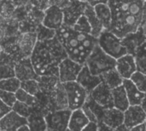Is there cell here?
Segmentation results:
<instances>
[{"instance_id": "obj_1", "label": "cell", "mask_w": 146, "mask_h": 131, "mask_svg": "<svg viewBox=\"0 0 146 131\" xmlns=\"http://www.w3.org/2000/svg\"><path fill=\"white\" fill-rule=\"evenodd\" d=\"M108 5L112 13L110 31L120 39L141 27L145 16L142 0H109Z\"/></svg>"}, {"instance_id": "obj_2", "label": "cell", "mask_w": 146, "mask_h": 131, "mask_svg": "<svg viewBox=\"0 0 146 131\" xmlns=\"http://www.w3.org/2000/svg\"><path fill=\"white\" fill-rule=\"evenodd\" d=\"M67 57L68 54L65 49L55 37L46 41H37L30 59L38 76L58 77V66Z\"/></svg>"}, {"instance_id": "obj_3", "label": "cell", "mask_w": 146, "mask_h": 131, "mask_svg": "<svg viewBox=\"0 0 146 131\" xmlns=\"http://www.w3.org/2000/svg\"><path fill=\"white\" fill-rule=\"evenodd\" d=\"M56 37L65 49L68 58L81 65L85 64L88 56L83 51L77 37V32L73 27L62 25L56 31Z\"/></svg>"}, {"instance_id": "obj_4", "label": "cell", "mask_w": 146, "mask_h": 131, "mask_svg": "<svg viewBox=\"0 0 146 131\" xmlns=\"http://www.w3.org/2000/svg\"><path fill=\"white\" fill-rule=\"evenodd\" d=\"M115 63L116 60L106 54L98 45L89 55L84 65L89 69L92 75L100 76L103 74L115 69Z\"/></svg>"}, {"instance_id": "obj_5", "label": "cell", "mask_w": 146, "mask_h": 131, "mask_svg": "<svg viewBox=\"0 0 146 131\" xmlns=\"http://www.w3.org/2000/svg\"><path fill=\"white\" fill-rule=\"evenodd\" d=\"M98 45L106 54L115 60L127 54L121 39L110 30H104L102 32L98 38Z\"/></svg>"}, {"instance_id": "obj_6", "label": "cell", "mask_w": 146, "mask_h": 131, "mask_svg": "<svg viewBox=\"0 0 146 131\" xmlns=\"http://www.w3.org/2000/svg\"><path fill=\"white\" fill-rule=\"evenodd\" d=\"M62 84L67 95L68 109L71 112L81 109L89 95L87 92L76 82H71Z\"/></svg>"}, {"instance_id": "obj_7", "label": "cell", "mask_w": 146, "mask_h": 131, "mask_svg": "<svg viewBox=\"0 0 146 131\" xmlns=\"http://www.w3.org/2000/svg\"><path fill=\"white\" fill-rule=\"evenodd\" d=\"M71 113L72 112L69 109L47 112L44 115L47 129L50 131H65L68 128Z\"/></svg>"}, {"instance_id": "obj_8", "label": "cell", "mask_w": 146, "mask_h": 131, "mask_svg": "<svg viewBox=\"0 0 146 131\" xmlns=\"http://www.w3.org/2000/svg\"><path fill=\"white\" fill-rule=\"evenodd\" d=\"M83 65L67 57L58 66V78L61 83L75 82Z\"/></svg>"}, {"instance_id": "obj_9", "label": "cell", "mask_w": 146, "mask_h": 131, "mask_svg": "<svg viewBox=\"0 0 146 131\" xmlns=\"http://www.w3.org/2000/svg\"><path fill=\"white\" fill-rule=\"evenodd\" d=\"M64 15L62 9L51 5L44 11V19L42 24L52 30H58L63 25Z\"/></svg>"}, {"instance_id": "obj_10", "label": "cell", "mask_w": 146, "mask_h": 131, "mask_svg": "<svg viewBox=\"0 0 146 131\" xmlns=\"http://www.w3.org/2000/svg\"><path fill=\"white\" fill-rule=\"evenodd\" d=\"M89 95L103 109L114 108L112 90L104 83H100Z\"/></svg>"}, {"instance_id": "obj_11", "label": "cell", "mask_w": 146, "mask_h": 131, "mask_svg": "<svg viewBox=\"0 0 146 131\" xmlns=\"http://www.w3.org/2000/svg\"><path fill=\"white\" fill-rule=\"evenodd\" d=\"M86 3L77 0H71L68 7L62 9L64 15L63 25L73 27L77 20L84 15Z\"/></svg>"}, {"instance_id": "obj_12", "label": "cell", "mask_w": 146, "mask_h": 131, "mask_svg": "<svg viewBox=\"0 0 146 131\" xmlns=\"http://www.w3.org/2000/svg\"><path fill=\"white\" fill-rule=\"evenodd\" d=\"M49 105L47 108V112L57 110H65L68 109V100L66 92L63 87V84L59 82L55 88V90L48 95ZM46 112V113H47Z\"/></svg>"}, {"instance_id": "obj_13", "label": "cell", "mask_w": 146, "mask_h": 131, "mask_svg": "<svg viewBox=\"0 0 146 131\" xmlns=\"http://www.w3.org/2000/svg\"><path fill=\"white\" fill-rule=\"evenodd\" d=\"M14 70H15V77L21 82L29 80L38 81L39 77L35 72L30 58H22L17 63H15L14 66Z\"/></svg>"}, {"instance_id": "obj_14", "label": "cell", "mask_w": 146, "mask_h": 131, "mask_svg": "<svg viewBox=\"0 0 146 131\" xmlns=\"http://www.w3.org/2000/svg\"><path fill=\"white\" fill-rule=\"evenodd\" d=\"M37 43V36L35 32H27L20 33L17 39V48L23 58H30L35 45Z\"/></svg>"}, {"instance_id": "obj_15", "label": "cell", "mask_w": 146, "mask_h": 131, "mask_svg": "<svg viewBox=\"0 0 146 131\" xmlns=\"http://www.w3.org/2000/svg\"><path fill=\"white\" fill-rule=\"evenodd\" d=\"M146 120V113L140 106H130L124 112L123 124L129 130L145 124Z\"/></svg>"}, {"instance_id": "obj_16", "label": "cell", "mask_w": 146, "mask_h": 131, "mask_svg": "<svg viewBox=\"0 0 146 131\" xmlns=\"http://www.w3.org/2000/svg\"><path fill=\"white\" fill-rule=\"evenodd\" d=\"M115 70L123 78V80L130 79L137 71L135 57L130 54H126L118 58L115 63Z\"/></svg>"}, {"instance_id": "obj_17", "label": "cell", "mask_w": 146, "mask_h": 131, "mask_svg": "<svg viewBox=\"0 0 146 131\" xmlns=\"http://www.w3.org/2000/svg\"><path fill=\"white\" fill-rule=\"evenodd\" d=\"M75 82L79 83L88 94H90L100 83H102V79L98 76L92 75L89 69L86 65H83Z\"/></svg>"}, {"instance_id": "obj_18", "label": "cell", "mask_w": 146, "mask_h": 131, "mask_svg": "<svg viewBox=\"0 0 146 131\" xmlns=\"http://www.w3.org/2000/svg\"><path fill=\"white\" fill-rule=\"evenodd\" d=\"M27 124V119L21 117L12 110L0 119V130L16 131L20 127Z\"/></svg>"}, {"instance_id": "obj_19", "label": "cell", "mask_w": 146, "mask_h": 131, "mask_svg": "<svg viewBox=\"0 0 146 131\" xmlns=\"http://www.w3.org/2000/svg\"><path fill=\"white\" fill-rule=\"evenodd\" d=\"M122 43L127 49V54L134 56L138 48L146 41V37L142 27L138 31L127 34L126 37L121 39Z\"/></svg>"}, {"instance_id": "obj_20", "label": "cell", "mask_w": 146, "mask_h": 131, "mask_svg": "<svg viewBox=\"0 0 146 131\" xmlns=\"http://www.w3.org/2000/svg\"><path fill=\"white\" fill-rule=\"evenodd\" d=\"M101 123L112 130H115L116 128L123 124L124 112L115 108L104 110Z\"/></svg>"}, {"instance_id": "obj_21", "label": "cell", "mask_w": 146, "mask_h": 131, "mask_svg": "<svg viewBox=\"0 0 146 131\" xmlns=\"http://www.w3.org/2000/svg\"><path fill=\"white\" fill-rule=\"evenodd\" d=\"M122 85L127 93L130 106H140L145 94L140 92L130 79L123 80Z\"/></svg>"}, {"instance_id": "obj_22", "label": "cell", "mask_w": 146, "mask_h": 131, "mask_svg": "<svg viewBox=\"0 0 146 131\" xmlns=\"http://www.w3.org/2000/svg\"><path fill=\"white\" fill-rule=\"evenodd\" d=\"M90 121L85 115L82 109L73 111L68 122V128L71 131H81Z\"/></svg>"}, {"instance_id": "obj_23", "label": "cell", "mask_w": 146, "mask_h": 131, "mask_svg": "<svg viewBox=\"0 0 146 131\" xmlns=\"http://www.w3.org/2000/svg\"><path fill=\"white\" fill-rule=\"evenodd\" d=\"M84 15L87 18V20L91 25V27H92V33L91 34L93 37L98 39L104 29L102 23L100 22V21L98 20V18L96 15L94 8L86 3V9L84 11Z\"/></svg>"}, {"instance_id": "obj_24", "label": "cell", "mask_w": 146, "mask_h": 131, "mask_svg": "<svg viewBox=\"0 0 146 131\" xmlns=\"http://www.w3.org/2000/svg\"><path fill=\"white\" fill-rule=\"evenodd\" d=\"M112 96H113L114 108L124 112L130 106V104L127 96V93L125 91L123 85L113 89Z\"/></svg>"}, {"instance_id": "obj_25", "label": "cell", "mask_w": 146, "mask_h": 131, "mask_svg": "<svg viewBox=\"0 0 146 131\" xmlns=\"http://www.w3.org/2000/svg\"><path fill=\"white\" fill-rule=\"evenodd\" d=\"M27 119L30 131H45L47 130L44 115L39 110L34 108L33 112Z\"/></svg>"}, {"instance_id": "obj_26", "label": "cell", "mask_w": 146, "mask_h": 131, "mask_svg": "<svg viewBox=\"0 0 146 131\" xmlns=\"http://www.w3.org/2000/svg\"><path fill=\"white\" fill-rule=\"evenodd\" d=\"M97 17L102 23L104 30H110L112 21V13L108 4H100L94 7Z\"/></svg>"}, {"instance_id": "obj_27", "label": "cell", "mask_w": 146, "mask_h": 131, "mask_svg": "<svg viewBox=\"0 0 146 131\" xmlns=\"http://www.w3.org/2000/svg\"><path fill=\"white\" fill-rule=\"evenodd\" d=\"M38 82L39 85L40 91L48 96L50 93H52L55 90V88H56L60 81L57 76H43L38 77Z\"/></svg>"}, {"instance_id": "obj_28", "label": "cell", "mask_w": 146, "mask_h": 131, "mask_svg": "<svg viewBox=\"0 0 146 131\" xmlns=\"http://www.w3.org/2000/svg\"><path fill=\"white\" fill-rule=\"evenodd\" d=\"M100 77L102 79V82L109 87L111 90L121 86L123 83V78L120 76L115 69L103 74L100 76Z\"/></svg>"}, {"instance_id": "obj_29", "label": "cell", "mask_w": 146, "mask_h": 131, "mask_svg": "<svg viewBox=\"0 0 146 131\" xmlns=\"http://www.w3.org/2000/svg\"><path fill=\"white\" fill-rule=\"evenodd\" d=\"M15 94L17 101H20L21 103H24V104L27 105L30 107L36 108V109L38 110V99L35 96L29 94L28 93H27L26 91H24L21 88H19L15 93Z\"/></svg>"}, {"instance_id": "obj_30", "label": "cell", "mask_w": 146, "mask_h": 131, "mask_svg": "<svg viewBox=\"0 0 146 131\" xmlns=\"http://www.w3.org/2000/svg\"><path fill=\"white\" fill-rule=\"evenodd\" d=\"M37 41H46L56 37V31L44 27L42 23L38 25L35 30Z\"/></svg>"}, {"instance_id": "obj_31", "label": "cell", "mask_w": 146, "mask_h": 131, "mask_svg": "<svg viewBox=\"0 0 146 131\" xmlns=\"http://www.w3.org/2000/svg\"><path fill=\"white\" fill-rule=\"evenodd\" d=\"M21 88V82L16 77H11L0 81V90L15 93Z\"/></svg>"}, {"instance_id": "obj_32", "label": "cell", "mask_w": 146, "mask_h": 131, "mask_svg": "<svg viewBox=\"0 0 146 131\" xmlns=\"http://www.w3.org/2000/svg\"><path fill=\"white\" fill-rule=\"evenodd\" d=\"M11 110L13 112H15V113H17L18 115H20L22 118H27L34 111V108L28 106L27 105L21 103L20 101H17L14 104V106H12Z\"/></svg>"}, {"instance_id": "obj_33", "label": "cell", "mask_w": 146, "mask_h": 131, "mask_svg": "<svg viewBox=\"0 0 146 131\" xmlns=\"http://www.w3.org/2000/svg\"><path fill=\"white\" fill-rule=\"evenodd\" d=\"M74 30L79 33H87V34H91L92 33V27L91 25L87 20V18L83 15H81L77 21L75 22V24L73 27Z\"/></svg>"}, {"instance_id": "obj_34", "label": "cell", "mask_w": 146, "mask_h": 131, "mask_svg": "<svg viewBox=\"0 0 146 131\" xmlns=\"http://www.w3.org/2000/svg\"><path fill=\"white\" fill-rule=\"evenodd\" d=\"M21 88L35 97L41 92L37 80H29L21 82Z\"/></svg>"}, {"instance_id": "obj_35", "label": "cell", "mask_w": 146, "mask_h": 131, "mask_svg": "<svg viewBox=\"0 0 146 131\" xmlns=\"http://www.w3.org/2000/svg\"><path fill=\"white\" fill-rule=\"evenodd\" d=\"M130 80L133 82V83L137 87V88L140 92L146 94V75H144L139 71H136L132 76Z\"/></svg>"}, {"instance_id": "obj_36", "label": "cell", "mask_w": 146, "mask_h": 131, "mask_svg": "<svg viewBox=\"0 0 146 131\" xmlns=\"http://www.w3.org/2000/svg\"><path fill=\"white\" fill-rule=\"evenodd\" d=\"M0 100L9 107L12 108L14 104L16 102V97L15 93L6 92L0 90Z\"/></svg>"}, {"instance_id": "obj_37", "label": "cell", "mask_w": 146, "mask_h": 131, "mask_svg": "<svg viewBox=\"0 0 146 131\" xmlns=\"http://www.w3.org/2000/svg\"><path fill=\"white\" fill-rule=\"evenodd\" d=\"M11 77H15L14 67L10 65H0V81Z\"/></svg>"}, {"instance_id": "obj_38", "label": "cell", "mask_w": 146, "mask_h": 131, "mask_svg": "<svg viewBox=\"0 0 146 131\" xmlns=\"http://www.w3.org/2000/svg\"><path fill=\"white\" fill-rule=\"evenodd\" d=\"M48 1H49L50 6L54 5V6H56V7L63 9L68 6L71 0H48Z\"/></svg>"}, {"instance_id": "obj_39", "label": "cell", "mask_w": 146, "mask_h": 131, "mask_svg": "<svg viewBox=\"0 0 146 131\" xmlns=\"http://www.w3.org/2000/svg\"><path fill=\"white\" fill-rule=\"evenodd\" d=\"M137 71L146 75V57L145 58H135Z\"/></svg>"}, {"instance_id": "obj_40", "label": "cell", "mask_w": 146, "mask_h": 131, "mask_svg": "<svg viewBox=\"0 0 146 131\" xmlns=\"http://www.w3.org/2000/svg\"><path fill=\"white\" fill-rule=\"evenodd\" d=\"M134 57H135V58H145V57H146V41L138 48Z\"/></svg>"}, {"instance_id": "obj_41", "label": "cell", "mask_w": 146, "mask_h": 131, "mask_svg": "<svg viewBox=\"0 0 146 131\" xmlns=\"http://www.w3.org/2000/svg\"><path fill=\"white\" fill-rule=\"evenodd\" d=\"M11 111V108L7 106L1 100H0V119L5 116L8 112H9Z\"/></svg>"}, {"instance_id": "obj_42", "label": "cell", "mask_w": 146, "mask_h": 131, "mask_svg": "<svg viewBox=\"0 0 146 131\" xmlns=\"http://www.w3.org/2000/svg\"><path fill=\"white\" fill-rule=\"evenodd\" d=\"M88 5L92 6V7H95L97 5H100V4H108L109 0H86V2Z\"/></svg>"}, {"instance_id": "obj_43", "label": "cell", "mask_w": 146, "mask_h": 131, "mask_svg": "<svg viewBox=\"0 0 146 131\" xmlns=\"http://www.w3.org/2000/svg\"><path fill=\"white\" fill-rule=\"evenodd\" d=\"M81 131H98V124L90 122Z\"/></svg>"}, {"instance_id": "obj_44", "label": "cell", "mask_w": 146, "mask_h": 131, "mask_svg": "<svg viewBox=\"0 0 146 131\" xmlns=\"http://www.w3.org/2000/svg\"><path fill=\"white\" fill-rule=\"evenodd\" d=\"M98 131H114V130L109 128L108 126L104 125V124L100 123L98 124Z\"/></svg>"}, {"instance_id": "obj_45", "label": "cell", "mask_w": 146, "mask_h": 131, "mask_svg": "<svg viewBox=\"0 0 146 131\" xmlns=\"http://www.w3.org/2000/svg\"><path fill=\"white\" fill-rule=\"evenodd\" d=\"M130 131H146L145 125V124H142L140 125H138L136 127H133V129H131Z\"/></svg>"}, {"instance_id": "obj_46", "label": "cell", "mask_w": 146, "mask_h": 131, "mask_svg": "<svg viewBox=\"0 0 146 131\" xmlns=\"http://www.w3.org/2000/svg\"><path fill=\"white\" fill-rule=\"evenodd\" d=\"M114 131H130V130L127 129L124 124H122V125H121L120 127H118V128H116L115 130H114Z\"/></svg>"}, {"instance_id": "obj_47", "label": "cell", "mask_w": 146, "mask_h": 131, "mask_svg": "<svg viewBox=\"0 0 146 131\" xmlns=\"http://www.w3.org/2000/svg\"><path fill=\"white\" fill-rule=\"evenodd\" d=\"M140 106H141V108L144 110V112L146 113V94L145 95V97H144V99H143V100H142V102H141Z\"/></svg>"}, {"instance_id": "obj_48", "label": "cell", "mask_w": 146, "mask_h": 131, "mask_svg": "<svg viewBox=\"0 0 146 131\" xmlns=\"http://www.w3.org/2000/svg\"><path fill=\"white\" fill-rule=\"evenodd\" d=\"M16 131H30V130H29V128H28V126L27 124V125H23V126L20 127Z\"/></svg>"}, {"instance_id": "obj_49", "label": "cell", "mask_w": 146, "mask_h": 131, "mask_svg": "<svg viewBox=\"0 0 146 131\" xmlns=\"http://www.w3.org/2000/svg\"><path fill=\"white\" fill-rule=\"evenodd\" d=\"M143 9H144L145 15H146V0L143 1Z\"/></svg>"}, {"instance_id": "obj_50", "label": "cell", "mask_w": 146, "mask_h": 131, "mask_svg": "<svg viewBox=\"0 0 146 131\" xmlns=\"http://www.w3.org/2000/svg\"><path fill=\"white\" fill-rule=\"evenodd\" d=\"M77 1H80V2H83V3H86V0H77Z\"/></svg>"}, {"instance_id": "obj_51", "label": "cell", "mask_w": 146, "mask_h": 131, "mask_svg": "<svg viewBox=\"0 0 146 131\" xmlns=\"http://www.w3.org/2000/svg\"><path fill=\"white\" fill-rule=\"evenodd\" d=\"M4 1H5V0H0V3H2L4 2Z\"/></svg>"}, {"instance_id": "obj_52", "label": "cell", "mask_w": 146, "mask_h": 131, "mask_svg": "<svg viewBox=\"0 0 146 131\" xmlns=\"http://www.w3.org/2000/svg\"><path fill=\"white\" fill-rule=\"evenodd\" d=\"M65 131H71V130H70L69 129H67V130H65Z\"/></svg>"}, {"instance_id": "obj_53", "label": "cell", "mask_w": 146, "mask_h": 131, "mask_svg": "<svg viewBox=\"0 0 146 131\" xmlns=\"http://www.w3.org/2000/svg\"><path fill=\"white\" fill-rule=\"evenodd\" d=\"M145 129H146V120H145Z\"/></svg>"}, {"instance_id": "obj_54", "label": "cell", "mask_w": 146, "mask_h": 131, "mask_svg": "<svg viewBox=\"0 0 146 131\" xmlns=\"http://www.w3.org/2000/svg\"><path fill=\"white\" fill-rule=\"evenodd\" d=\"M45 131H50V130H48V129H47V130H45Z\"/></svg>"}, {"instance_id": "obj_55", "label": "cell", "mask_w": 146, "mask_h": 131, "mask_svg": "<svg viewBox=\"0 0 146 131\" xmlns=\"http://www.w3.org/2000/svg\"><path fill=\"white\" fill-rule=\"evenodd\" d=\"M0 131H4V130H0Z\"/></svg>"}, {"instance_id": "obj_56", "label": "cell", "mask_w": 146, "mask_h": 131, "mask_svg": "<svg viewBox=\"0 0 146 131\" xmlns=\"http://www.w3.org/2000/svg\"><path fill=\"white\" fill-rule=\"evenodd\" d=\"M142 1H145V0H142Z\"/></svg>"}]
</instances>
